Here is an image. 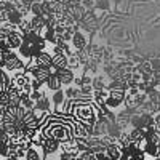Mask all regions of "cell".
Segmentation results:
<instances>
[{
	"label": "cell",
	"instance_id": "obj_1",
	"mask_svg": "<svg viewBox=\"0 0 160 160\" xmlns=\"http://www.w3.org/2000/svg\"><path fill=\"white\" fill-rule=\"evenodd\" d=\"M74 117L62 118L61 115H51L45 120V123L42 125V130L48 138H53L59 142L71 141L74 139Z\"/></svg>",
	"mask_w": 160,
	"mask_h": 160
},
{
	"label": "cell",
	"instance_id": "obj_2",
	"mask_svg": "<svg viewBox=\"0 0 160 160\" xmlns=\"http://www.w3.org/2000/svg\"><path fill=\"white\" fill-rule=\"evenodd\" d=\"M43 50H48V42L45 40V37L38 35L35 32H31L29 35H26L24 43L18 50V55L26 61V64H29L38 53L43 51Z\"/></svg>",
	"mask_w": 160,
	"mask_h": 160
},
{
	"label": "cell",
	"instance_id": "obj_3",
	"mask_svg": "<svg viewBox=\"0 0 160 160\" xmlns=\"http://www.w3.org/2000/svg\"><path fill=\"white\" fill-rule=\"evenodd\" d=\"M71 117H74L78 122L95 125L98 122V108H96L95 101L93 102H74Z\"/></svg>",
	"mask_w": 160,
	"mask_h": 160
},
{
	"label": "cell",
	"instance_id": "obj_4",
	"mask_svg": "<svg viewBox=\"0 0 160 160\" xmlns=\"http://www.w3.org/2000/svg\"><path fill=\"white\" fill-rule=\"evenodd\" d=\"M26 68H28V64H26V61L18 55V51H11L8 58H7V62L2 66V69L8 71L10 74H15V72H19V71H26Z\"/></svg>",
	"mask_w": 160,
	"mask_h": 160
},
{
	"label": "cell",
	"instance_id": "obj_5",
	"mask_svg": "<svg viewBox=\"0 0 160 160\" xmlns=\"http://www.w3.org/2000/svg\"><path fill=\"white\" fill-rule=\"evenodd\" d=\"M26 71L31 74L32 78L38 80V82H42V83H47L48 78L56 72V69L53 68V66H51V68H40V66H34V64H28Z\"/></svg>",
	"mask_w": 160,
	"mask_h": 160
},
{
	"label": "cell",
	"instance_id": "obj_6",
	"mask_svg": "<svg viewBox=\"0 0 160 160\" xmlns=\"http://www.w3.org/2000/svg\"><path fill=\"white\" fill-rule=\"evenodd\" d=\"M125 98H127L125 90H111L109 98L106 101V106L112 111H120L125 106Z\"/></svg>",
	"mask_w": 160,
	"mask_h": 160
},
{
	"label": "cell",
	"instance_id": "obj_7",
	"mask_svg": "<svg viewBox=\"0 0 160 160\" xmlns=\"http://www.w3.org/2000/svg\"><path fill=\"white\" fill-rule=\"evenodd\" d=\"M78 24H80V31H83L87 34H93L99 28V19L95 16V13H93V11H88L87 16L80 21Z\"/></svg>",
	"mask_w": 160,
	"mask_h": 160
},
{
	"label": "cell",
	"instance_id": "obj_8",
	"mask_svg": "<svg viewBox=\"0 0 160 160\" xmlns=\"http://www.w3.org/2000/svg\"><path fill=\"white\" fill-rule=\"evenodd\" d=\"M11 80H13V87H15L16 90H21L24 87H28L31 85L32 82V77L28 71H19V72H15V74H11Z\"/></svg>",
	"mask_w": 160,
	"mask_h": 160
},
{
	"label": "cell",
	"instance_id": "obj_9",
	"mask_svg": "<svg viewBox=\"0 0 160 160\" xmlns=\"http://www.w3.org/2000/svg\"><path fill=\"white\" fill-rule=\"evenodd\" d=\"M71 45H72V48H74V51H75V53H77V51L85 50V48L90 45L88 34H87V32H83V31H77V32H75V35H74V38H72V42H71Z\"/></svg>",
	"mask_w": 160,
	"mask_h": 160
},
{
	"label": "cell",
	"instance_id": "obj_10",
	"mask_svg": "<svg viewBox=\"0 0 160 160\" xmlns=\"http://www.w3.org/2000/svg\"><path fill=\"white\" fill-rule=\"evenodd\" d=\"M29 64L40 66V68H51V66H53V53H51L50 50L40 51L38 55H37Z\"/></svg>",
	"mask_w": 160,
	"mask_h": 160
},
{
	"label": "cell",
	"instance_id": "obj_11",
	"mask_svg": "<svg viewBox=\"0 0 160 160\" xmlns=\"http://www.w3.org/2000/svg\"><path fill=\"white\" fill-rule=\"evenodd\" d=\"M131 112L125 108H122L120 111H117V120L115 123L122 128V130H128V127H131Z\"/></svg>",
	"mask_w": 160,
	"mask_h": 160
},
{
	"label": "cell",
	"instance_id": "obj_12",
	"mask_svg": "<svg viewBox=\"0 0 160 160\" xmlns=\"http://www.w3.org/2000/svg\"><path fill=\"white\" fill-rule=\"evenodd\" d=\"M55 74H58V77L61 78V82H62V85H64V87H71V85H74L75 78H77L75 71H72L71 68L59 69V71H56Z\"/></svg>",
	"mask_w": 160,
	"mask_h": 160
},
{
	"label": "cell",
	"instance_id": "obj_13",
	"mask_svg": "<svg viewBox=\"0 0 160 160\" xmlns=\"http://www.w3.org/2000/svg\"><path fill=\"white\" fill-rule=\"evenodd\" d=\"M42 149H43V152H45L47 157H48V155H55V154L59 152V149H61V142L56 141V139H53V138H47V141H45L43 146H42Z\"/></svg>",
	"mask_w": 160,
	"mask_h": 160
},
{
	"label": "cell",
	"instance_id": "obj_14",
	"mask_svg": "<svg viewBox=\"0 0 160 160\" xmlns=\"http://www.w3.org/2000/svg\"><path fill=\"white\" fill-rule=\"evenodd\" d=\"M24 160H45V152L42 148H38V146H31L26 152V158Z\"/></svg>",
	"mask_w": 160,
	"mask_h": 160
},
{
	"label": "cell",
	"instance_id": "obj_15",
	"mask_svg": "<svg viewBox=\"0 0 160 160\" xmlns=\"http://www.w3.org/2000/svg\"><path fill=\"white\" fill-rule=\"evenodd\" d=\"M68 99L66 98V93H64V88L59 90V91H55L51 95V101H53V112H58L61 109V106L64 104V101Z\"/></svg>",
	"mask_w": 160,
	"mask_h": 160
},
{
	"label": "cell",
	"instance_id": "obj_16",
	"mask_svg": "<svg viewBox=\"0 0 160 160\" xmlns=\"http://www.w3.org/2000/svg\"><path fill=\"white\" fill-rule=\"evenodd\" d=\"M45 88H47L48 91H51V93H55V91L62 90L64 85H62V82H61V78L58 77V74H53V75L48 78V82L45 83Z\"/></svg>",
	"mask_w": 160,
	"mask_h": 160
},
{
	"label": "cell",
	"instance_id": "obj_17",
	"mask_svg": "<svg viewBox=\"0 0 160 160\" xmlns=\"http://www.w3.org/2000/svg\"><path fill=\"white\" fill-rule=\"evenodd\" d=\"M106 154H108V157L111 160H120V158H122V155H123V148L118 142L111 144L109 148H106Z\"/></svg>",
	"mask_w": 160,
	"mask_h": 160
},
{
	"label": "cell",
	"instance_id": "obj_18",
	"mask_svg": "<svg viewBox=\"0 0 160 160\" xmlns=\"http://www.w3.org/2000/svg\"><path fill=\"white\" fill-rule=\"evenodd\" d=\"M35 108L40 109V111H43V112H48V114H50V111L53 112V101H51V96H48V91L37 101Z\"/></svg>",
	"mask_w": 160,
	"mask_h": 160
},
{
	"label": "cell",
	"instance_id": "obj_19",
	"mask_svg": "<svg viewBox=\"0 0 160 160\" xmlns=\"http://www.w3.org/2000/svg\"><path fill=\"white\" fill-rule=\"evenodd\" d=\"M59 152H66V154H75V155H80V151H78V146H77V139H71V141H64L61 142V149Z\"/></svg>",
	"mask_w": 160,
	"mask_h": 160
},
{
	"label": "cell",
	"instance_id": "obj_20",
	"mask_svg": "<svg viewBox=\"0 0 160 160\" xmlns=\"http://www.w3.org/2000/svg\"><path fill=\"white\" fill-rule=\"evenodd\" d=\"M53 68H55L56 71L69 68V56L62 55V53H59V55H53Z\"/></svg>",
	"mask_w": 160,
	"mask_h": 160
},
{
	"label": "cell",
	"instance_id": "obj_21",
	"mask_svg": "<svg viewBox=\"0 0 160 160\" xmlns=\"http://www.w3.org/2000/svg\"><path fill=\"white\" fill-rule=\"evenodd\" d=\"M108 85H109V78L106 75L98 74V75L93 77V88H95V90H106Z\"/></svg>",
	"mask_w": 160,
	"mask_h": 160
},
{
	"label": "cell",
	"instance_id": "obj_22",
	"mask_svg": "<svg viewBox=\"0 0 160 160\" xmlns=\"http://www.w3.org/2000/svg\"><path fill=\"white\" fill-rule=\"evenodd\" d=\"M130 136H131V141L135 144L142 146L146 142V136H144V133H142L141 128H130Z\"/></svg>",
	"mask_w": 160,
	"mask_h": 160
},
{
	"label": "cell",
	"instance_id": "obj_23",
	"mask_svg": "<svg viewBox=\"0 0 160 160\" xmlns=\"http://www.w3.org/2000/svg\"><path fill=\"white\" fill-rule=\"evenodd\" d=\"M0 77H2V85H0V91H8L11 88V83H13V80H11V74L5 69L0 71Z\"/></svg>",
	"mask_w": 160,
	"mask_h": 160
},
{
	"label": "cell",
	"instance_id": "obj_24",
	"mask_svg": "<svg viewBox=\"0 0 160 160\" xmlns=\"http://www.w3.org/2000/svg\"><path fill=\"white\" fill-rule=\"evenodd\" d=\"M109 90H95V93H93V101H95V104H106V101H108L109 98Z\"/></svg>",
	"mask_w": 160,
	"mask_h": 160
},
{
	"label": "cell",
	"instance_id": "obj_25",
	"mask_svg": "<svg viewBox=\"0 0 160 160\" xmlns=\"http://www.w3.org/2000/svg\"><path fill=\"white\" fill-rule=\"evenodd\" d=\"M142 149H144L146 154H148V157L154 158V157H157V154H158V144H155V142H152V141H146V142L142 144Z\"/></svg>",
	"mask_w": 160,
	"mask_h": 160
},
{
	"label": "cell",
	"instance_id": "obj_26",
	"mask_svg": "<svg viewBox=\"0 0 160 160\" xmlns=\"http://www.w3.org/2000/svg\"><path fill=\"white\" fill-rule=\"evenodd\" d=\"M69 68H71L72 71H75V72H77V71H83V66H82V62H80L77 53H74V55L69 56Z\"/></svg>",
	"mask_w": 160,
	"mask_h": 160
},
{
	"label": "cell",
	"instance_id": "obj_27",
	"mask_svg": "<svg viewBox=\"0 0 160 160\" xmlns=\"http://www.w3.org/2000/svg\"><path fill=\"white\" fill-rule=\"evenodd\" d=\"M117 142H118L120 146H122L123 149H125V148H128V146L133 142V141H131V136H130V130H123V131H122V135L118 136Z\"/></svg>",
	"mask_w": 160,
	"mask_h": 160
},
{
	"label": "cell",
	"instance_id": "obj_28",
	"mask_svg": "<svg viewBox=\"0 0 160 160\" xmlns=\"http://www.w3.org/2000/svg\"><path fill=\"white\" fill-rule=\"evenodd\" d=\"M31 15L32 16H42L43 15V3L37 0V2L31 7Z\"/></svg>",
	"mask_w": 160,
	"mask_h": 160
},
{
	"label": "cell",
	"instance_id": "obj_29",
	"mask_svg": "<svg viewBox=\"0 0 160 160\" xmlns=\"http://www.w3.org/2000/svg\"><path fill=\"white\" fill-rule=\"evenodd\" d=\"M21 106H22V108H26L28 111H34V109H35V106H37V102H35L31 96H28V98H22Z\"/></svg>",
	"mask_w": 160,
	"mask_h": 160
},
{
	"label": "cell",
	"instance_id": "obj_30",
	"mask_svg": "<svg viewBox=\"0 0 160 160\" xmlns=\"http://www.w3.org/2000/svg\"><path fill=\"white\" fill-rule=\"evenodd\" d=\"M58 160H78V155H75V154L59 152V158H58Z\"/></svg>",
	"mask_w": 160,
	"mask_h": 160
},
{
	"label": "cell",
	"instance_id": "obj_31",
	"mask_svg": "<svg viewBox=\"0 0 160 160\" xmlns=\"http://www.w3.org/2000/svg\"><path fill=\"white\" fill-rule=\"evenodd\" d=\"M0 104H10V93L8 91H0Z\"/></svg>",
	"mask_w": 160,
	"mask_h": 160
},
{
	"label": "cell",
	"instance_id": "obj_32",
	"mask_svg": "<svg viewBox=\"0 0 160 160\" xmlns=\"http://www.w3.org/2000/svg\"><path fill=\"white\" fill-rule=\"evenodd\" d=\"M96 7L98 8H102V10H109V0H98Z\"/></svg>",
	"mask_w": 160,
	"mask_h": 160
},
{
	"label": "cell",
	"instance_id": "obj_33",
	"mask_svg": "<svg viewBox=\"0 0 160 160\" xmlns=\"http://www.w3.org/2000/svg\"><path fill=\"white\" fill-rule=\"evenodd\" d=\"M19 2H21L24 7H29V8H31V7H32L35 2H37V0H19Z\"/></svg>",
	"mask_w": 160,
	"mask_h": 160
},
{
	"label": "cell",
	"instance_id": "obj_34",
	"mask_svg": "<svg viewBox=\"0 0 160 160\" xmlns=\"http://www.w3.org/2000/svg\"><path fill=\"white\" fill-rule=\"evenodd\" d=\"M16 160H24V158H16Z\"/></svg>",
	"mask_w": 160,
	"mask_h": 160
}]
</instances>
